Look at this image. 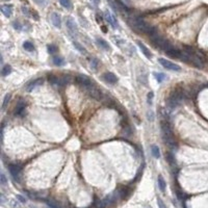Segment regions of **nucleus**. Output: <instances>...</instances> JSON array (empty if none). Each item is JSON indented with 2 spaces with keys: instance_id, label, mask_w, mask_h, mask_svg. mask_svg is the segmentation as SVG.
<instances>
[{
  "instance_id": "obj_1",
  "label": "nucleus",
  "mask_w": 208,
  "mask_h": 208,
  "mask_svg": "<svg viewBox=\"0 0 208 208\" xmlns=\"http://www.w3.org/2000/svg\"><path fill=\"white\" fill-rule=\"evenodd\" d=\"M161 132L162 138L166 144H168L171 148H177V142L174 138L173 131H172L171 125L168 121H161Z\"/></svg>"
},
{
  "instance_id": "obj_2",
  "label": "nucleus",
  "mask_w": 208,
  "mask_h": 208,
  "mask_svg": "<svg viewBox=\"0 0 208 208\" xmlns=\"http://www.w3.org/2000/svg\"><path fill=\"white\" fill-rule=\"evenodd\" d=\"M132 25L135 29L141 30L142 32H144V34H150L151 37H153V35H155L157 34V31H156V29L154 27L149 25V24H147L146 22L141 18H135L134 20L132 21Z\"/></svg>"
},
{
  "instance_id": "obj_3",
  "label": "nucleus",
  "mask_w": 208,
  "mask_h": 208,
  "mask_svg": "<svg viewBox=\"0 0 208 208\" xmlns=\"http://www.w3.org/2000/svg\"><path fill=\"white\" fill-rule=\"evenodd\" d=\"M152 43L154 44L157 48L162 49V50H165V51L170 47V46H172L168 40L162 37H160V35H158L157 34L152 37Z\"/></svg>"
},
{
  "instance_id": "obj_4",
  "label": "nucleus",
  "mask_w": 208,
  "mask_h": 208,
  "mask_svg": "<svg viewBox=\"0 0 208 208\" xmlns=\"http://www.w3.org/2000/svg\"><path fill=\"white\" fill-rule=\"evenodd\" d=\"M158 62H159V64L162 66L163 68H166V69H168V70H171V71H180V70H181V68H180L179 66L176 65V64H174V62L168 61V59L159 58V59H158Z\"/></svg>"
},
{
  "instance_id": "obj_5",
  "label": "nucleus",
  "mask_w": 208,
  "mask_h": 208,
  "mask_svg": "<svg viewBox=\"0 0 208 208\" xmlns=\"http://www.w3.org/2000/svg\"><path fill=\"white\" fill-rule=\"evenodd\" d=\"M9 170H10V173L13 176L14 179L19 181V179H20V174H21V166L18 165H10Z\"/></svg>"
},
{
  "instance_id": "obj_6",
  "label": "nucleus",
  "mask_w": 208,
  "mask_h": 208,
  "mask_svg": "<svg viewBox=\"0 0 208 208\" xmlns=\"http://www.w3.org/2000/svg\"><path fill=\"white\" fill-rule=\"evenodd\" d=\"M43 82H44V79L43 78H38V79H34V80H31V81H29V82L26 84L25 90H26L27 92H31L32 90L35 89V87L42 86Z\"/></svg>"
},
{
  "instance_id": "obj_7",
  "label": "nucleus",
  "mask_w": 208,
  "mask_h": 208,
  "mask_svg": "<svg viewBox=\"0 0 208 208\" xmlns=\"http://www.w3.org/2000/svg\"><path fill=\"white\" fill-rule=\"evenodd\" d=\"M76 81H77V83L80 84L81 86L86 87V89H89V87L92 86V82L91 80H90V78L84 75H78L77 77H76Z\"/></svg>"
},
{
  "instance_id": "obj_8",
  "label": "nucleus",
  "mask_w": 208,
  "mask_h": 208,
  "mask_svg": "<svg viewBox=\"0 0 208 208\" xmlns=\"http://www.w3.org/2000/svg\"><path fill=\"white\" fill-rule=\"evenodd\" d=\"M166 52L170 56L174 57V58H180V57H181V54H182L181 51L178 50L177 48L173 47V46H170V47L166 50Z\"/></svg>"
},
{
  "instance_id": "obj_9",
  "label": "nucleus",
  "mask_w": 208,
  "mask_h": 208,
  "mask_svg": "<svg viewBox=\"0 0 208 208\" xmlns=\"http://www.w3.org/2000/svg\"><path fill=\"white\" fill-rule=\"evenodd\" d=\"M66 24H67V27H68V29L70 30L71 34H77V26H76L75 21H74L72 18H68Z\"/></svg>"
},
{
  "instance_id": "obj_10",
  "label": "nucleus",
  "mask_w": 208,
  "mask_h": 208,
  "mask_svg": "<svg viewBox=\"0 0 208 208\" xmlns=\"http://www.w3.org/2000/svg\"><path fill=\"white\" fill-rule=\"evenodd\" d=\"M103 78H104V80H105L106 82H108V83H110V84L117 83V81H118V77H117L116 75H114V73H111V72H106L103 75Z\"/></svg>"
},
{
  "instance_id": "obj_11",
  "label": "nucleus",
  "mask_w": 208,
  "mask_h": 208,
  "mask_svg": "<svg viewBox=\"0 0 208 208\" xmlns=\"http://www.w3.org/2000/svg\"><path fill=\"white\" fill-rule=\"evenodd\" d=\"M104 16H105L106 21H107L108 23L110 24L111 27H113V28H117V27H118V22L116 20V18H114V16L108 12V10H106L105 14H104Z\"/></svg>"
},
{
  "instance_id": "obj_12",
  "label": "nucleus",
  "mask_w": 208,
  "mask_h": 208,
  "mask_svg": "<svg viewBox=\"0 0 208 208\" xmlns=\"http://www.w3.org/2000/svg\"><path fill=\"white\" fill-rule=\"evenodd\" d=\"M25 107H26V104L24 102H22V101H20V102L17 104V107H16V110H15L16 116L23 117L24 113H25Z\"/></svg>"
},
{
  "instance_id": "obj_13",
  "label": "nucleus",
  "mask_w": 208,
  "mask_h": 208,
  "mask_svg": "<svg viewBox=\"0 0 208 208\" xmlns=\"http://www.w3.org/2000/svg\"><path fill=\"white\" fill-rule=\"evenodd\" d=\"M51 21H52V24H53L55 27H57V28H59V27L62 26V19H61V16H59L58 14H56V13L52 14L51 15Z\"/></svg>"
},
{
  "instance_id": "obj_14",
  "label": "nucleus",
  "mask_w": 208,
  "mask_h": 208,
  "mask_svg": "<svg viewBox=\"0 0 208 208\" xmlns=\"http://www.w3.org/2000/svg\"><path fill=\"white\" fill-rule=\"evenodd\" d=\"M1 12L5 16V17L9 18V17L12 16V14H13V6H12V5H10V4L2 5V6H1Z\"/></svg>"
},
{
  "instance_id": "obj_15",
  "label": "nucleus",
  "mask_w": 208,
  "mask_h": 208,
  "mask_svg": "<svg viewBox=\"0 0 208 208\" xmlns=\"http://www.w3.org/2000/svg\"><path fill=\"white\" fill-rule=\"evenodd\" d=\"M138 46L139 47V49H141V51L143 52L144 55L146 56L147 58H151V52L149 51V49H148V48L146 47V46L144 45L143 43L139 42V41H138Z\"/></svg>"
},
{
  "instance_id": "obj_16",
  "label": "nucleus",
  "mask_w": 208,
  "mask_h": 208,
  "mask_svg": "<svg viewBox=\"0 0 208 208\" xmlns=\"http://www.w3.org/2000/svg\"><path fill=\"white\" fill-rule=\"evenodd\" d=\"M96 43L98 44V46H100L101 48L104 49V50H108L109 49V44L105 40H103L102 38H97L96 39Z\"/></svg>"
},
{
  "instance_id": "obj_17",
  "label": "nucleus",
  "mask_w": 208,
  "mask_h": 208,
  "mask_svg": "<svg viewBox=\"0 0 208 208\" xmlns=\"http://www.w3.org/2000/svg\"><path fill=\"white\" fill-rule=\"evenodd\" d=\"M157 183H158V187H159V190L161 191H165L166 190V183L165 181V179H163V177L159 175L157 178Z\"/></svg>"
},
{
  "instance_id": "obj_18",
  "label": "nucleus",
  "mask_w": 208,
  "mask_h": 208,
  "mask_svg": "<svg viewBox=\"0 0 208 208\" xmlns=\"http://www.w3.org/2000/svg\"><path fill=\"white\" fill-rule=\"evenodd\" d=\"M166 159L171 166L176 165V159H175V155L172 152H166Z\"/></svg>"
},
{
  "instance_id": "obj_19",
  "label": "nucleus",
  "mask_w": 208,
  "mask_h": 208,
  "mask_svg": "<svg viewBox=\"0 0 208 208\" xmlns=\"http://www.w3.org/2000/svg\"><path fill=\"white\" fill-rule=\"evenodd\" d=\"M151 152H152V155L154 156L155 158H159V157H160L159 148H158L157 146H155V145H153V146H151Z\"/></svg>"
},
{
  "instance_id": "obj_20",
  "label": "nucleus",
  "mask_w": 208,
  "mask_h": 208,
  "mask_svg": "<svg viewBox=\"0 0 208 208\" xmlns=\"http://www.w3.org/2000/svg\"><path fill=\"white\" fill-rule=\"evenodd\" d=\"M53 62L56 66H64L65 65V59L62 58V56L59 55H55L53 57Z\"/></svg>"
},
{
  "instance_id": "obj_21",
  "label": "nucleus",
  "mask_w": 208,
  "mask_h": 208,
  "mask_svg": "<svg viewBox=\"0 0 208 208\" xmlns=\"http://www.w3.org/2000/svg\"><path fill=\"white\" fill-rule=\"evenodd\" d=\"M47 205L49 206V208H61V205H59L55 200H53V199L47 200Z\"/></svg>"
},
{
  "instance_id": "obj_22",
  "label": "nucleus",
  "mask_w": 208,
  "mask_h": 208,
  "mask_svg": "<svg viewBox=\"0 0 208 208\" xmlns=\"http://www.w3.org/2000/svg\"><path fill=\"white\" fill-rule=\"evenodd\" d=\"M23 48L25 49L26 51H34V44L29 41H26V42L23 43Z\"/></svg>"
},
{
  "instance_id": "obj_23",
  "label": "nucleus",
  "mask_w": 208,
  "mask_h": 208,
  "mask_svg": "<svg viewBox=\"0 0 208 208\" xmlns=\"http://www.w3.org/2000/svg\"><path fill=\"white\" fill-rule=\"evenodd\" d=\"M59 2H61V4L65 7V9H67V10L72 9V2H71V0H59Z\"/></svg>"
},
{
  "instance_id": "obj_24",
  "label": "nucleus",
  "mask_w": 208,
  "mask_h": 208,
  "mask_svg": "<svg viewBox=\"0 0 208 208\" xmlns=\"http://www.w3.org/2000/svg\"><path fill=\"white\" fill-rule=\"evenodd\" d=\"M154 77L156 78V80H157V82H162L163 80L166 79V74L163 73H154Z\"/></svg>"
},
{
  "instance_id": "obj_25",
  "label": "nucleus",
  "mask_w": 208,
  "mask_h": 208,
  "mask_svg": "<svg viewBox=\"0 0 208 208\" xmlns=\"http://www.w3.org/2000/svg\"><path fill=\"white\" fill-rule=\"evenodd\" d=\"M74 46H75V48L77 49V50L80 52V53H86V48H83L82 46H81L78 42H74Z\"/></svg>"
},
{
  "instance_id": "obj_26",
  "label": "nucleus",
  "mask_w": 208,
  "mask_h": 208,
  "mask_svg": "<svg viewBox=\"0 0 208 208\" xmlns=\"http://www.w3.org/2000/svg\"><path fill=\"white\" fill-rule=\"evenodd\" d=\"M10 71H12V67H10V65L4 66L3 69H2V75H3V76L9 75V74L10 73Z\"/></svg>"
},
{
  "instance_id": "obj_27",
  "label": "nucleus",
  "mask_w": 208,
  "mask_h": 208,
  "mask_svg": "<svg viewBox=\"0 0 208 208\" xmlns=\"http://www.w3.org/2000/svg\"><path fill=\"white\" fill-rule=\"evenodd\" d=\"M10 100V94H6V96L4 97V100H3V104H2V109H5L7 106V104H9Z\"/></svg>"
},
{
  "instance_id": "obj_28",
  "label": "nucleus",
  "mask_w": 208,
  "mask_h": 208,
  "mask_svg": "<svg viewBox=\"0 0 208 208\" xmlns=\"http://www.w3.org/2000/svg\"><path fill=\"white\" fill-rule=\"evenodd\" d=\"M153 98H154V94H153V92L148 93L147 102H148V104H149V105H152V104H153Z\"/></svg>"
},
{
  "instance_id": "obj_29",
  "label": "nucleus",
  "mask_w": 208,
  "mask_h": 208,
  "mask_svg": "<svg viewBox=\"0 0 208 208\" xmlns=\"http://www.w3.org/2000/svg\"><path fill=\"white\" fill-rule=\"evenodd\" d=\"M91 66L93 69H97L98 66H99V61H98L97 58H95V57H93L91 59Z\"/></svg>"
},
{
  "instance_id": "obj_30",
  "label": "nucleus",
  "mask_w": 208,
  "mask_h": 208,
  "mask_svg": "<svg viewBox=\"0 0 208 208\" xmlns=\"http://www.w3.org/2000/svg\"><path fill=\"white\" fill-rule=\"evenodd\" d=\"M57 47L56 46H54V45H49L48 46V52L49 53H51V54H55L56 52H57Z\"/></svg>"
},
{
  "instance_id": "obj_31",
  "label": "nucleus",
  "mask_w": 208,
  "mask_h": 208,
  "mask_svg": "<svg viewBox=\"0 0 208 208\" xmlns=\"http://www.w3.org/2000/svg\"><path fill=\"white\" fill-rule=\"evenodd\" d=\"M157 204H158V208H166V204L163 203V201L160 198H157Z\"/></svg>"
},
{
  "instance_id": "obj_32",
  "label": "nucleus",
  "mask_w": 208,
  "mask_h": 208,
  "mask_svg": "<svg viewBox=\"0 0 208 208\" xmlns=\"http://www.w3.org/2000/svg\"><path fill=\"white\" fill-rule=\"evenodd\" d=\"M107 1H108L109 5H110V6L113 7V9H114V10H116V12H117V10H118L117 2H116V3H114V0H107Z\"/></svg>"
},
{
  "instance_id": "obj_33",
  "label": "nucleus",
  "mask_w": 208,
  "mask_h": 208,
  "mask_svg": "<svg viewBox=\"0 0 208 208\" xmlns=\"http://www.w3.org/2000/svg\"><path fill=\"white\" fill-rule=\"evenodd\" d=\"M0 182H1L2 185H4L6 183V178H5L3 173H1V175H0Z\"/></svg>"
},
{
  "instance_id": "obj_34",
  "label": "nucleus",
  "mask_w": 208,
  "mask_h": 208,
  "mask_svg": "<svg viewBox=\"0 0 208 208\" xmlns=\"http://www.w3.org/2000/svg\"><path fill=\"white\" fill-rule=\"evenodd\" d=\"M148 120H150L151 122L154 121V114H153L152 111H149V113H148Z\"/></svg>"
},
{
  "instance_id": "obj_35",
  "label": "nucleus",
  "mask_w": 208,
  "mask_h": 208,
  "mask_svg": "<svg viewBox=\"0 0 208 208\" xmlns=\"http://www.w3.org/2000/svg\"><path fill=\"white\" fill-rule=\"evenodd\" d=\"M14 27H15L16 29H18V30H21L22 29V26L19 22H14Z\"/></svg>"
},
{
  "instance_id": "obj_36",
  "label": "nucleus",
  "mask_w": 208,
  "mask_h": 208,
  "mask_svg": "<svg viewBox=\"0 0 208 208\" xmlns=\"http://www.w3.org/2000/svg\"><path fill=\"white\" fill-rule=\"evenodd\" d=\"M17 199H18L20 202H22V203H25V202H26V199L24 198V197L20 196V195H18V196H17Z\"/></svg>"
},
{
  "instance_id": "obj_37",
  "label": "nucleus",
  "mask_w": 208,
  "mask_h": 208,
  "mask_svg": "<svg viewBox=\"0 0 208 208\" xmlns=\"http://www.w3.org/2000/svg\"><path fill=\"white\" fill-rule=\"evenodd\" d=\"M92 1L94 2V3H95L96 5H98V4L100 3V0H92Z\"/></svg>"
},
{
  "instance_id": "obj_38",
  "label": "nucleus",
  "mask_w": 208,
  "mask_h": 208,
  "mask_svg": "<svg viewBox=\"0 0 208 208\" xmlns=\"http://www.w3.org/2000/svg\"><path fill=\"white\" fill-rule=\"evenodd\" d=\"M206 86H208V83H207V84H206Z\"/></svg>"
}]
</instances>
